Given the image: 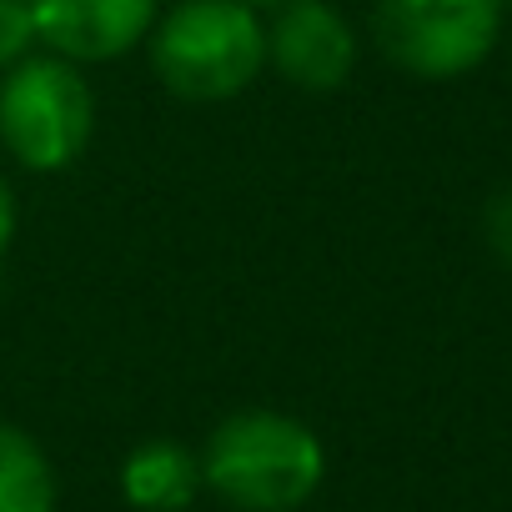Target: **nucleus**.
Returning a JSON list of instances; mask_svg holds the SVG:
<instances>
[{
  "mask_svg": "<svg viewBox=\"0 0 512 512\" xmlns=\"http://www.w3.org/2000/svg\"><path fill=\"white\" fill-rule=\"evenodd\" d=\"M31 46H36L31 0H0V71H11L16 61H26Z\"/></svg>",
  "mask_w": 512,
  "mask_h": 512,
  "instance_id": "9",
  "label": "nucleus"
},
{
  "mask_svg": "<svg viewBox=\"0 0 512 512\" xmlns=\"http://www.w3.org/2000/svg\"><path fill=\"white\" fill-rule=\"evenodd\" d=\"M502 11V0H377L372 41L412 81H457L492 56Z\"/></svg>",
  "mask_w": 512,
  "mask_h": 512,
  "instance_id": "4",
  "label": "nucleus"
},
{
  "mask_svg": "<svg viewBox=\"0 0 512 512\" xmlns=\"http://www.w3.org/2000/svg\"><path fill=\"white\" fill-rule=\"evenodd\" d=\"M246 6H256V11H267V6H282V0H246Z\"/></svg>",
  "mask_w": 512,
  "mask_h": 512,
  "instance_id": "12",
  "label": "nucleus"
},
{
  "mask_svg": "<svg viewBox=\"0 0 512 512\" xmlns=\"http://www.w3.org/2000/svg\"><path fill=\"white\" fill-rule=\"evenodd\" d=\"M11 241H16V196H11L6 176H0V256L11 251Z\"/></svg>",
  "mask_w": 512,
  "mask_h": 512,
  "instance_id": "11",
  "label": "nucleus"
},
{
  "mask_svg": "<svg viewBox=\"0 0 512 512\" xmlns=\"http://www.w3.org/2000/svg\"><path fill=\"white\" fill-rule=\"evenodd\" d=\"M36 41L76 66H101L146 46L161 0H31Z\"/></svg>",
  "mask_w": 512,
  "mask_h": 512,
  "instance_id": "6",
  "label": "nucleus"
},
{
  "mask_svg": "<svg viewBox=\"0 0 512 512\" xmlns=\"http://www.w3.org/2000/svg\"><path fill=\"white\" fill-rule=\"evenodd\" d=\"M96 131V96L76 61L26 56L0 71V146L36 176H56L81 161Z\"/></svg>",
  "mask_w": 512,
  "mask_h": 512,
  "instance_id": "3",
  "label": "nucleus"
},
{
  "mask_svg": "<svg viewBox=\"0 0 512 512\" xmlns=\"http://www.w3.org/2000/svg\"><path fill=\"white\" fill-rule=\"evenodd\" d=\"M156 81L181 101H231L267 71V21L246 0H176L146 36Z\"/></svg>",
  "mask_w": 512,
  "mask_h": 512,
  "instance_id": "2",
  "label": "nucleus"
},
{
  "mask_svg": "<svg viewBox=\"0 0 512 512\" xmlns=\"http://www.w3.org/2000/svg\"><path fill=\"white\" fill-rule=\"evenodd\" d=\"M502 6H512V0H502Z\"/></svg>",
  "mask_w": 512,
  "mask_h": 512,
  "instance_id": "13",
  "label": "nucleus"
},
{
  "mask_svg": "<svg viewBox=\"0 0 512 512\" xmlns=\"http://www.w3.org/2000/svg\"><path fill=\"white\" fill-rule=\"evenodd\" d=\"M201 492V457L176 437H146L121 462V497L136 512H186Z\"/></svg>",
  "mask_w": 512,
  "mask_h": 512,
  "instance_id": "7",
  "label": "nucleus"
},
{
  "mask_svg": "<svg viewBox=\"0 0 512 512\" xmlns=\"http://www.w3.org/2000/svg\"><path fill=\"white\" fill-rule=\"evenodd\" d=\"M357 26L332 0H282L267 21V66L312 96L342 91L357 71Z\"/></svg>",
  "mask_w": 512,
  "mask_h": 512,
  "instance_id": "5",
  "label": "nucleus"
},
{
  "mask_svg": "<svg viewBox=\"0 0 512 512\" xmlns=\"http://www.w3.org/2000/svg\"><path fill=\"white\" fill-rule=\"evenodd\" d=\"M482 241L502 267H512V186L492 191L482 206Z\"/></svg>",
  "mask_w": 512,
  "mask_h": 512,
  "instance_id": "10",
  "label": "nucleus"
},
{
  "mask_svg": "<svg viewBox=\"0 0 512 512\" xmlns=\"http://www.w3.org/2000/svg\"><path fill=\"white\" fill-rule=\"evenodd\" d=\"M196 457L201 487L236 512H297L327 477L322 437L277 407H241L221 417Z\"/></svg>",
  "mask_w": 512,
  "mask_h": 512,
  "instance_id": "1",
  "label": "nucleus"
},
{
  "mask_svg": "<svg viewBox=\"0 0 512 512\" xmlns=\"http://www.w3.org/2000/svg\"><path fill=\"white\" fill-rule=\"evenodd\" d=\"M56 467L46 447L16 427L0 422V512H56Z\"/></svg>",
  "mask_w": 512,
  "mask_h": 512,
  "instance_id": "8",
  "label": "nucleus"
}]
</instances>
